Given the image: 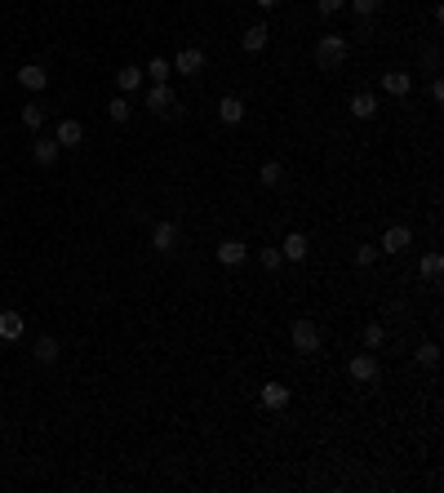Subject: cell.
<instances>
[{
	"instance_id": "cell-1",
	"label": "cell",
	"mask_w": 444,
	"mask_h": 493,
	"mask_svg": "<svg viewBox=\"0 0 444 493\" xmlns=\"http://www.w3.org/2000/svg\"><path fill=\"white\" fill-rule=\"evenodd\" d=\"M347 62V36H320L316 45V67L320 72H338Z\"/></svg>"
},
{
	"instance_id": "cell-2",
	"label": "cell",
	"mask_w": 444,
	"mask_h": 493,
	"mask_svg": "<svg viewBox=\"0 0 444 493\" xmlns=\"http://www.w3.org/2000/svg\"><path fill=\"white\" fill-rule=\"evenodd\" d=\"M293 347H298V356H316L320 351V329L316 320H293Z\"/></svg>"
},
{
	"instance_id": "cell-3",
	"label": "cell",
	"mask_w": 444,
	"mask_h": 493,
	"mask_svg": "<svg viewBox=\"0 0 444 493\" xmlns=\"http://www.w3.org/2000/svg\"><path fill=\"white\" fill-rule=\"evenodd\" d=\"M178 240H183V232H178V222H173V218L152 227V249H156V254H173V249H178Z\"/></svg>"
},
{
	"instance_id": "cell-4",
	"label": "cell",
	"mask_w": 444,
	"mask_h": 493,
	"mask_svg": "<svg viewBox=\"0 0 444 493\" xmlns=\"http://www.w3.org/2000/svg\"><path fill=\"white\" fill-rule=\"evenodd\" d=\"M409 244H414V232H409V227H387L382 232V254H404Z\"/></svg>"
},
{
	"instance_id": "cell-5",
	"label": "cell",
	"mask_w": 444,
	"mask_h": 493,
	"mask_svg": "<svg viewBox=\"0 0 444 493\" xmlns=\"http://www.w3.org/2000/svg\"><path fill=\"white\" fill-rule=\"evenodd\" d=\"M267 40H271V27H267V23H249V27H244V36H240V45L249 49V54L267 49Z\"/></svg>"
},
{
	"instance_id": "cell-6",
	"label": "cell",
	"mask_w": 444,
	"mask_h": 493,
	"mask_svg": "<svg viewBox=\"0 0 444 493\" xmlns=\"http://www.w3.org/2000/svg\"><path fill=\"white\" fill-rule=\"evenodd\" d=\"M18 85H23V89H31V94H40V89L49 85V72H45V67H36V62H27V67H18Z\"/></svg>"
},
{
	"instance_id": "cell-7",
	"label": "cell",
	"mask_w": 444,
	"mask_h": 493,
	"mask_svg": "<svg viewBox=\"0 0 444 493\" xmlns=\"http://www.w3.org/2000/svg\"><path fill=\"white\" fill-rule=\"evenodd\" d=\"M54 142L58 147H80V142H85V125H80V120H58Z\"/></svg>"
},
{
	"instance_id": "cell-8",
	"label": "cell",
	"mask_w": 444,
	"mask_h": 493,
	"mask_svg": "<svg viewBox=\"0 0 444 493\" xmlns=\"http://www.w3.org/2000/svg\"><path fill=\"white\" fill-rule=\"evenodd\" d=\"M31 356H36V365H54V360L62 356V347H58V338H54V334H45V338H36Z\"/></svg>"
},
{
	"instance_id": "cell-9",
	"label": "cell",
	"mask_w": 444,
	"mask_h": 493,
	"mask_svg": "<svg viewBox=\"0 0 444 493\" xmlns=\"http://www.w3.org/2000/svg\"><path fill=\"white\" fill-rule=\"evenodd\" d=\"M23 329H27V320L18 316V311H0V338H5V342H18Z\"/></svg>"
},
{
	"instance_id": "cell-10",
	"label": "cell",
	"mask_w": 444,
	"mask_h": 493,
	"mask_svg": "<svg viewBox=\"0 0 444 493\" xmlns=\"http://www.w3.org/2000/svg\"><path fill=\"white\" fill-rule=\"evenodd\" d=\"M382 89L391 98H404L409 89H414V76H409V72H382Z\"/></svg>"
},
{
	"instance_id": "cell-11",
	"label": "cell",
	"mask_w": 444,
	"mask_h": 493,
	"mask_svg": "<svg viewBox=\"0 0 444 493\" xmlns=\"http://www.w3.org/2000/svg\"><path fill=\"white\" fill-rule=\"evenodd\" d=\"M347 373L355 378V382H373V378H377V360H373V356H351Z\"/></svg>"
},
{
	"instance_id": "cell-12",
	"label": "cell",
	"mask_w": 444,
	"mask_h": 493,
	"mask_svg": "<svg viewBox=\"0 0 444 493\" xmlns=\"http://www.w3.org/2000/svg\"><path fill=\"white\" fill-rule=\"evenodd\" d=\"M280 254H285L289 262H302V258L311 254V244H307V236H302V232H289V236H285V244H280Z\"/></svg>"
},
{
	"instance_id": "cell-13",
	"label": "cell",
	"mask_w": 444,
	"mask_h": 493,
	"mask_svg": "<svg viewBox=\"0 0 444 493\" xmlns=\"http://www.w3.org/2000/svg\"><path fill=\"white\" fill-rule=\"evenodd\" d=\"M147 107H152L156 116H169V111H173V94H169V85H152V94H147Z\"/></svg>"
},
{
	"instance_id": "cell-14",
	"label": "cell",
	"mask_w": 444,
	"mask_h": 493,
	"mask_svg": "<svg viewBox=\"0 0 444 493\" xmlns=\"http://www.w3.org/2000/svg\"><path fill=\"white\" fill-rule=\"evenodd\" d=\"M244 254H249V249H244V240H222V244H218V262H222V267H236V262H244Z\"/></svg>"
},
{
	"instance_id": "cell-15",
	"label": "cell",
	"mask_w": 444,
	"mask_h": 493,
	"mask_svg": "<svg viewBox=\"0 0 444 493\" xmlns=\"http://www.w3.org/2000/svg\"><path fill=\"white\" fill-rule=\"evenodd\" d=\"M200 67H205V54H200V49H183L178 62H173V72H183V76H195Z\"/></svg>"
},
{
	"instance_id": "cell-16",
	"label": "cell",
	"mask_w": 444,
	"mask_h": 493,
	"mask_svg": "<svg viewBox=\"0 0 444 493\" xmlns=\"http://www.w3.org/2000/svg\"><path fill=\"white\" fill-rule=\"evenodd\" d=\"M347 107H351V116H355V120H369L373 111H377V98H373V94H351V103H347Z\"/></svg>"
},
{
	"instance_id": "cell-17",
	"label": "cell",
	"mask_w": 444,
	"mask_h": 493,
	"mask_svg": "<svg viewBox=\"0 0 444 493\" xmlns=\"http://www.w3.org/2000/svg\"><path fill=\"white\" fill-rule=\"evenodd\" d=\"M218 116H222L227 125H240V120H244V103H240L236 94H227L222 103H218Z\"/></svg>"
},
{
	"instance_id": "cell-18",
	"label": "cell",
	"mask_w": 444,
	"mask_h": 493,
	"mask_svg": "<svg viewBox=\"0 0 444 493\" xmlns=\"http://www.w3.org/2000/svg\"><path fill=\"white\" fill-rule=\"evenodd\" d=\"M58 152H62V147H58L54 138H36V147H31V156H36V164H45V169L58 160Z\"/></svg>"
},
{
	"instance_id": "cell-19",
	"label": "cell",
	"mask_w": 444,
	"mask_h": 493,
	"mask_svg": "<svg viewBox=\"0 0 444 493\" xmlns=\"http://www.w3.org/2000/svg\"><path fill=\"white\" fill-rule=\"evenodd\" d=\"M262 404H267V409H285L289 404V387L285 382H267V387H262Z\"/></svg>"
},
{
	"instance_id": "cell-20",
	"label": "cell",
	"mask_w": 444,
	"mask_h": 493,
	"mask_svg": "<svg viewBox=\"0 0 444 493\" xmlns=\"http://www.w3.org/2000/svg\"><path fill=\"white\" fill-rule=\"evenodd\" d=\"M418 271H422V280H440V271H444V258L440 254H426L418 262Z\"/></svg>"
},
{
	"instance_id": "cell-21",
	"label": "cell",
	"mask_w": 444,
	"mask_h": 493,
	"mask_svg": "<svg viewBox=\"0 0 444 493\" xmlns=\"http://www.w3.org/2000/svg\"><path fill=\"white\" fill-rule=\"evenodd\" d=\"M116 85H120V94H134V89L142 85V72H138V67H125V72H116Z\"/></svg>"
},
{
	"instance_id": "cell-22",
	"label": "cell",
	"mask_w": 444,
	"mask_h": 493,
	"mask_svg": "<svg viewBox=\"0 0 444 493\" xmlns=\"http://www.w3.org/2000/svg\"><path fill=\"white\" fill-rule=\"evenodd\" d=\"M23 125L36 134V129L45 125V107H40V103H27V107H23Z\"/></svg>"
},
{
	"instance_id": "cell-23",
	"label": "cell",
	"mask_w": 444,
	"mask_h": 493,
	"mask_svg": "<svg viewBox=\"0 0 444 493\" xmlns=\"http://www.w3.org/2000/svg\"><path fill=\"white\" fill-rule=\"evenodd\" d=\"M280 178H285V164L280 160H267V164H262V183H267V187H280Z\"/></svg>"
},
{
	"instance_id": "cell-24",
	"label": "cell",
	"mask_w": 444,
	"mask_h": 493,
	"mask_svg": "<svg viewBox=\"0 0 444 493\" xmlns=\"http://www.w3.org/2000/svg\"><path fill=\"white\" fill-rule=\"evenodd\" d=\"M147 76H152L156 85H169V62H164V58H152V62H147Z\"/></svg>"
},
{
	"instance_id": "cell-25",
	"label": "cell",
	"mask_w": 444,
	"mask_h": 493,
	"mask_svg": "<svg viewBox=\"0 0 444 493\" xmlns=\"http://www.w3.org/2000/svg\"><path fill=\"white\" fill-rule=\"evenodd\" d=\"M377 9H382V0H351V13H355V18H373Z\"/></svg>"
},
{
	"instance_id": "cell-26",
	"label": "cell",
	"mask_w": 444,
	"mask_h": 493,
	"mask_svg": "<svg viewBox=\"0 0 444 493\" xmlns=\"http://www.w3.org/2000/svg\"><path fill=\"white\" fill-rule=\"evenodd\" d=\"M129 111H134V107H129V98H111V103H107V116L111 120H129Z\"/></svg>"
},
{
	"instance_id": "cell-27",
	"label": "cell",
	"mask_w": 444,
	"mask_h": 493,
	"mask_svg": "<svg viewBox=\"0 0 444 493\" xmlns=\"http://www.w3.org/2000/svg\"><path fill=\"white\" fill-rule=\"evenodd\" d=\"M258 262H262V267H267V271H280L285 254H280V249H275V244H271V249H262V254H258Z\"/></svg>"
},
{
	"instance_id": "cell-28",
	"label": "cell",
	"mask_w": 444,
	"mask_h": 493,
	"mask_svg": "<svg viewBox=\"0 0 444 493\" xmlns=\"http://www.w3.org/2000/svg\"><path fill=\"white\" fill-rule=\"evenodd\" d=\"M382 342H387V329H382V324H369V329H365V347H369V351H377Z\"/></svg>"
},
{
	"instance_id": "cell-29",
	"label": "cell",
	"mask_w": 444,
	"mask_h": 493,
	"mask_svg": "<svg viewBox=\"0 0 444 493\" xmlns=\"http://www.w3.org/2000/svg\"><path fill=\"white\" fill-rule=\"evenodd\" d=\"M436 360H440V347H436V342H422V347H418V365H426V369H431Z\"/></svg>"
},
{
	"instance_id": "cell-30",
	"label": "cell",
	"mask_w": 444,
	"mask_h": 493,
	"mask_svg": "<svg viewBox=\"0 0 444 493\" xmlns=\"http://www.w3.org/2000/svg\"><path fill=\"white\" fill-rule=\"evenodd\" d=\"M373 262H377V249L373 244H360L355 249V267H373Z\"/></svg>"
},
{
	"instance_id": "cell-31",
	"label": "cell",
	"mask_w": 444,
	"mask_h": 493,
	"mask_svg": "<svg viewBox=\"0 0 444 493\" xmlns=\"http://www.w3.org/2000/svg\"><path fill=\"white\" fill-rule=\"evenodd\" d=\"M342 5H347V0H320V13H324V18H329V13H338Z\"/></svg>"
},
{
	"instance_id": "cell-32",
	"label": "cell",
	"mask_w": 444,
	"mask_h": 493,
	"mask_svg": "<svg viewBox=\"0 0 444 493\" xmlns=\"http://www.w3.org/2000/svg\"><path fill=\"white\" fill-rule=\"evenodd\" d=\"M258 5H262V9H275V5H280V0H258Z\"/></svg>"
}]
</instances>
